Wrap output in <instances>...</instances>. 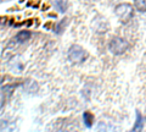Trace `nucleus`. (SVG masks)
I'll use <instances>...</instances> for the list:
<instances>
[{"instance_id":"nucleus-6","label":"nucleus","mask_w":146,"mask_h":132,"mask_svg":"<svg viewBox=\"0 0 146 132\" xmlns=\"http://www.w3.org/2000/svg\"><path fill=\"white\" fill-rule=\"evenodd\" d=\"M55 9L60 12H66V10L68 9V1L67 0H56Z\"/></svg>"},{"instance_id":"nucleus-3","label":"nucleus","mask_w":146,"mask_h":132,"mask_svg":"<svg viewBox=\"0 0 146 132\" xmlns=\"http://www.w3.org/2000/svg\"><path fill=\"white\" fill-rule=\"evenodd\" d=\"M108 49L113 55H122L129 49V42L122 37H113L110 40Z\"/></svg>"},{"instance_id":"nucleus-5","label":"nucleus","mask_w":146,"mask_h":132,"mask_svg":"<svg viewBox=\"0 0 146 132\" xmlns=\"http://www.w3.org/2000/svg\"><path fill=\"white\" fill-rule=\"evenodd\" d=\"M32 37V33L29 31H21L18 32L17 36H16V40L18 43H25L27 40H29Z\"/></svg>"},{"instance_id":"nucleus-8","label":"nucleus","mask_w":146,"mask_h":132,"mask_svg":"<svg viewBox=\"0 0 146 132\" xmlns=\"http://www.w3.org/2000/svg\"><path fill=\"white\" fill-rule=\"evenodd\" d=\"M134 7L141 13L146 12V0H134Z\"/></svg>"},{"instance_id":"nucleus-9","label":"nucleus","mask_w":146,"mask_h":132,"mask_svg":"<svg viewBox=\"0 0 146 132\" xmlns=\"http://www.w3.org/2000/svg\"><path fill=\"white\" fill-rule=\"evenodd\" d=\"M98 132H115L112 126H108L106 124H102V122H100L99 126H98Z\"/></svg>"},{"instance_id":"nucleus-1","label":"nucleus","mask_w":146,"mask_h":132,"mask_svg":"<svg viewBox=\"0 0 146 132\" xmlns=\"http://www.w3.org/2000/svg\"><path fill=\"white\" fill-rule=\"evenodd\" d=\"M115 13L122 23H128V22L133 19L134 7L131 6V4H128V3L118 4L115 7Z\"/></svg>"},{"instance_id":"nucleus-4","label":"nucleus","mask_w":146,"mask_h":132,"mask_svg":"<svg viewBox=\"0 0 146 132\" xmlns=\"http://www.w3.org/2000/svg\"><path fill=\"white\" fill-rule=\"evenodd\" d=\"M143 127H144V119H143V116H141V114L138 111V113H136L135 125H134L133 129H131L130 132H141V131H143Z\"/></svg>"},{"instance_id":"nucleus-2","label":"nucleus","mask_w":146,"mask_h":132,"mask_svg":"<svg viewBox=\"0 0 146 132\" xmlns=\"http://www.w3.org/2000/svg\"><path fill=\"white\" fill-rule=\"evenodd\" d=\"M68 60L72 64H82L88 58V53L85 52V49L83 47H80L78 44H73L68 49Z\"/></svg>"},{"instance_id":"nucleus-7","label":"nucleus","mask_w":146,"mask_h":132,"mask_svg":"<svg viewBox=\"0 0 146 132\" xmlns=\"http://www.w3.org/2000/svg\"><path fill=\"white\" fill-rule=\"evenodd\" d=\"M83 122L86 127H91L94 124V115L89 111H85L83 114Z\"/></svg>"}]
</instances>
